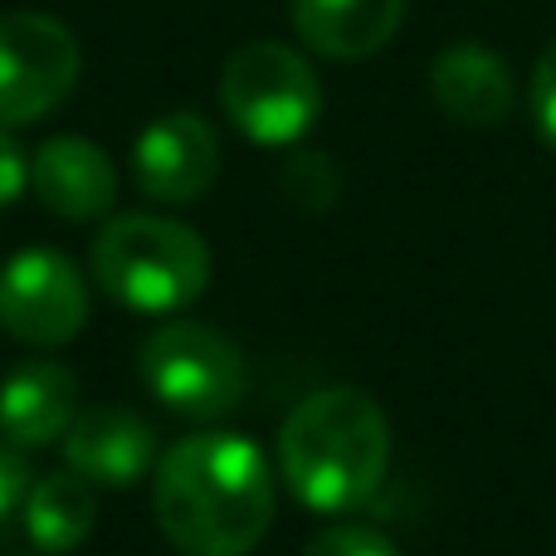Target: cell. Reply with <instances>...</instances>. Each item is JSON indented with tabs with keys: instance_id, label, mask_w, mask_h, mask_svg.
<instances>
[{
	"instance_id": "5b68a950",
	"label": "cell",
	"mask_w": 556,
	"mask_h": 556,
	"mask_svg": "<svg viewBox=\"0 0 556 556\" xmlns=\"http://www.w3.org/2000/svg\"><path fill=\"white\" fill-rule=\"evenodd\" d=\"M220 108L250 142L293 147L323 113V84L298 49L254 39L225 59Z\"/></svg>"
},
{
	"instance_id": "2e32d148",
	"label": "cell",
	"mask_w": 556,
	"mask_h": 556,
	"mask_svg": "<svg viewBox=\"0 0 556 556\" xmlns=\"http://www.w3.org/2000/svg\"><path fill=\"white\" fill-rule=\"evenodd\" d=\"M303 556H401V552H395V542L376 528H362V522H332V528H323L313 542H307Z\"/></svg>"
},
{
	"instance_id": "3957f363",
	"label": "cell",
	"mask_w": 556,
	"mask_h": 556,
	"mask_svg": "<svg viewBox=\"0 0 556 556\" xmlns=\"http://www.w3.org/2000/svg\"><path fill=\"white\" fill-rule=\"evenodd\" d=\"M93 278L132 313H176L211 288V244L166 215H113L93 240Z\"/></svg>"
},
{
	"instance_id": "ac0fdd59",
	"label": "cell",
	"mask_w": 556,
	"mask_h": 556,
	"mask_svg": "<svg viewBox=\"0 0 556 556\" xmlns=\"http://www.w3.org/2000/svg\"><path fill=\"white\" fill-rule=\"evenodd\" d=\"M29 489H35V479H29L25 450H15L10 440H0V532H5V522L15 518L20 508H25Z\"/></svg>"
},
{
	"instance_id": "e0dca14e",
	"label": "cell",
	"mask_w": 556,
	"mask_h": 556,
	"mask_svg": "<svg viewBox=\"0 0 556 556\" xmlns=\"http://www.w3.org/2000/svg\"><path fill=\"white\" fill-rule=\"evenodd\" d=\"M528 103H532V123H538L542 142L556 152V39L542 49L538 68H532V88H528Z\"/></svg>"
},
{
	"instance_id": "ba28073f",
	"label": "cell",
	"mask_w": 556,
	"mask_h": 556,
	"mask_svg": "<svg viewBox=\"0 0 556 556\" xmlns=\"http://www.w3.org/2000/svg\"><path fill=\"white\" fill-rule=\"evenodd\" d=\"M132 172L137 186L162 205L201 201L220 176V132L195 113H166L142 127L132 147Z\"/></svg>"
},
{
	"instance_id": "8fae6325",
	"label": "cell",
	"mask_w": 556,
	"mask_h": 556,
	"mask_svg": "<svg viewBox=\"0 0 556 556\" xmlns=\"http://www.w3.org/2000/svg\"><path fill=\"white\" fill-rule=\"evenodd\" d=\"M78 415V381L64 362H20L0 381V440L15 450H49Z\"/></svg>"
},
{
	"instance_id": "30bf717a",
	"label": "cell",
	"mask_w": 556,
	"mask_h": 556,
	"mask_svg": "<svg viewBox=\"0 0 556 556\" xmlns=\"http://www.w3.org/2000/svg\"><path fill=\"white\" fill-rule=\"evenodd\" d=\"M29 186L35 201L59 220H103L117 201V172L108 152L88 137H49L39 152L29 156Z\"/></svg>"
},
{
	"instance_id": "277c9868",
	"label": "cell",
	"mask_w": 556,
	"mask_h": 556,
	"mask_svg": "<svg viewBox=\"0 0 556 556\" xmlns=\"http://www.w3.org/2000/svg\"><path fill=\"white\" fill-rule=\"evenodd\" d=\"M142 386L162 410L195 425H215L240 410L250 391V366L244 352L211 323H166L137 352Z\"/></svg>"
},
{
	"instance_id": "7c38bea8",
	"label": "cell",
	"mask_w": 556,
	"mask_h": 556,
	"mask_svg": "<svg viewBox=\"0 0 556 556\" xmlns=\"http://www.w3.org/2000/svg\"><path fill=\"white\" fill-rule=\"evenodd\" d=\"M430 93L454 123L469 127H498L518 103L513 68L483 45H450L430 64Z\"/></svg>"
},
{
	"instance_id": "52a82bcc",
	"label": "cell",
	"mask_w": 556,
	"mask_h": 556,
	"mask_svg": "<svg viewBox=\"0 0 556 556\" xmlns=\"http://www.w3.org/2000/svg\"><path fill=\"white\" fill-rule=\"evenodd\" d=\"M88 323V283L68 254L35 244L0 269V327L29 346H64Z\"/></svg>"
},
{
	"instance_id": "d6986e66",
	"label": "cell",
	"mask_w": 556,
	"mask_h": 556,
	"mask_svg": "<svg viewBox=\"0 0 556 556\" xmlns=\"http://www.w3.org/2000/svg\"><path fill=\"white\" fill-rule=\"evenodd\" d=\"M29 191V156L25 147L10 137V127H0V211L15 205Z\"/></svg>"
},
{
	"instance_id": "8992f818",
	"label": "cell",
	"mask_w": 556,
	"mask_h": 556,
	"mask_svg": "<svg viewBox=\"0 0 556 556\" xmlns=\"http://www.w3.org/2000/svg\"><path fill=\"white\" fill-rule=\"evenodd\" d=\"M78 39L64 20L45 10L0 15V127H25L49 117L78 84Z\"/></svg>"
},
{
	"instance_id": "6da1fadb",
	"label": "cell",
	"mask_w": 556,
	"mask_h": 556,
	"mask_svg": "<svg viewBox=\"0 0 556 556\" xmlns=\"http://www.w3.org/2000/svg\"><path fill=\"white\" fill-rule=\"evenodd\" d=\"M152 513L181 556H250L274 528V469L250 434H186L156 459Z\"/></svg>"
},
{
	"instance_id": "9a60e30c",
	"label": "cell",
	"mask_w": 556,
	"mask_h": 556,
	"mask_svg": "<svg viewBox=\"0 0 556 556\" xmlns=\"http://www.w3.org/2000/svg\"><path fill=\"white\" fill-rule=\"evenodd\" d=\"M278 191L288 195V205H298V211L307 215H323L327 205L337 201V191H342V176H337V162L323 152H293L283 166V176H278Z\"/></svg>"
},
{
	"instance_id": "7a4b0ae2",
	"label": "cell",
	"mask_w": 556,
	"mask_h": 556,
	"mask_svg": "<svg viewBox=\"0 0 556 556\" xmlns=\"http://www.w3.org/2000/svg\"><path fill=\"white\" fill-rule=\"evenodd\" d=\"M278 469L303 508L352 513L386 483L391 420L376 395L356 386H323L288 410L278 430Z\"/></svg>"
},
{
	"instance_id": "5bb4252c",
	"label": "cell",
	"mask_w": 556,
	"mask_h": 556,
	"mask_svg": "<svg viewBox=\"0 0 556 556\" xmlns=\"http://www.w3.org/2000/svg\"><path fill=\"white\" fill-rule=\"evenodd\" d=\"M20 518H25V538L35 542L39 552L64 556L93 532L98 493H93V483L78 479L74 469H54V473H45V479H35Z\"/></svg>"
},
{
	"instance_id": "9c48e42d",
	"label": "cell",
	"mask_w": 556,
	"mask_h": 556,
	"mask_svg": "<svg viewBox=\"0 0 556 556\" xmlns=\"http://www.w3.org/2000/svg\"><path fill=\"white\" fill-rule=\"evenodd\" d=\"M59 450H64V469H74L93 489H132L156 464V434L137 410L88 405L74 415Z\"/></svg>"
},
{
	"instance_id": "4fadbf2b",
	"label": "cell",
	"mask_w": 556,
	"mask_h": 556,
	"mask_svg": "<svg viewBox=\"0 0 556 556\" xmlns=\"http://www.w3.org/2000/svg\"><path fill=\"white\" fill-rule=\"evenodd\" d=\"M405 0H293V29L323 59H366L395 39Z\"/></svg>"
}]
</instances>
